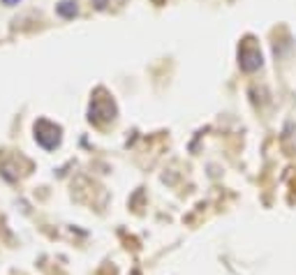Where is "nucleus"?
<instances>
[{"label":"nucleus","mask_w":296,"mask_h":275,"mask_svg":"<svg viewBox=\"0 0 296 275\" xmlns=\"http://www.w3.org/2000/svg\"><path fill=\"white\" fill-rule=\"evenodd\" d=\"M35 139L44 148H53V146L60 143V127H56V125L49 123V120H39L35 125Z\"/></svg>","instance_id":"obj_1"},{"label":"nucleus","mask_w":296,"mask_h":275,"mask_svg":"<svg viewBox=\"0 0 296 275\" xmlns=\"http://www.w3.org/2000/svg\"><path fill=\"white\" fill-rule=\"evenodd\" d=\"M261 65V53H259L255 47H243L241 49V67L245 72H252Z\"/></svg>","instance_id":"obj_2"},{"label":"nucleus","mask_w":296,"mask_h":275,"mask_svg":"<svg viewBox=\"0 0 296 275\" xmlns=\"http://www.w3.org/2000/svg\"><path fill=\"white\" fill-rule=\"evenodd\" d=\"M58 14H60V17H65V19L74 17V14H77V2H72V0L60 2V5H58Z\"/></svg>","instance_id":"obj_3"},{"label":"nucleus","mask_w":296,"mask_h":275,"mask_svg":"<svg viewBox=\"0 0 296 275\" xmlns=\"http://www.w3.org/2000/svg\"><path fill=\"white\" fill-rule=\"evenodd\" d=\"M17 2H21V0H2V5H17Z\"/></svg>","instance_id":"obj_4"}]
</instances>
